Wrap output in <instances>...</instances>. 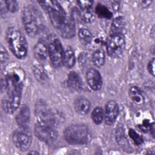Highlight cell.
<instances>
[{
  "instance_id": "cell-10",
  "label": "cell",
  "mask_w": 155,
  "mask_h": 155,
  "mask_svg": "<svg viewBox=\"0 0 155 155\" xmlns=\"http://www.w3.org/2000/svg\"><path fill=\"white\" fill-rule=\"evenodd\" d=\"M36 136L41 141L50 143L57 139L58 133L53 127L38 124L35 127Z\"/></svg>"
},
{
  "instance_id": "cell-11",
  "label": "cell",
  "mask_w": 155,
  "mask_h": 155,
  "mask_svg": "<svg viewBox=\"0 0 155 155\" xmlns=\"http://www.w3.org/2000/svg\"><path fill=\"white\" fill-rule=\"evenodd\" d=\"M86 79L89 87L94 91L99 90L102 85V80L99 72L94 69H89L86 73Z\"/></svg>"
},
{
  "instance_id": "cell-6",
  "label": "cell",
  "mask_w": 155,
  "mask_h": 155,
  "mask_svg": "<svg viewBox=\"0 0 155 155\" xmlns=\"http://www.w3.org/2000/svg\"><path fill=\"white\" fill-rule=\"evenodd\" d=\"M22 19L27 33L31 37H35L40 27L36 13L32 8L25 7L22 10Z\"/></svg>"
},
{
  "instance_id": "cell-18",
  "label": "cell",
  "mask_w": 155,
  "mask_h": 155,
  "mask_svg": "<svg viewBox=\"0 0 155 155\" xmlns=\"http://www.w3.org/2000/svg\"><path fill=\"white\" fill-rule=\"evenodd\" d=\"M76 57L74 50L71 47H68L66 50L64 51L63 64L68 68L73 67L75 64Z\"/></svg>"
},
{
  "instance_id": "cell-8",
  "label": "cell",
  "mask_w": 155,
  "mask_h": 155,
  "mask_svg": "<svg viewBox=\"0 0 155 155\" xmlns=\"http://www.w3.org/2000/svg\"><path fill=\"white\" fill-rule=\"evenodd\" d=\"M125 48V40L122 33L113 34L107 42L108 54L113 58L120 57Z\"/></svg>"
},
{
  "instance_id": "cell-2",
  "label": "cell",
  "mask_w": 155,
  "mask_h": 155,
  "mask_svg": "<svg viewBox=\"0 0 155 155\" xmlns=\"http://www.w3.org/2000/svg\"><path fill=\"white\" fill-rule=\"evenodd\" d=\"M48 15L53 27L58 34L65 39H71L76 34L74 20L68 16L56 1H42L38 2Z\"/></svg>"
},
{
  "instance_id": "cell-17",
  "label": "cell",
  "mask_w": 155,
  "mask_h": 155,
  "mask_svg": "<svg viewBox=\"0 0 155 155\" xmlns=\"http://www.w3.org/2000/svg\"><path fill=\"white\" fill-rule=\"evenodd\" d=\"M34 54L39 60L46 59L48 56V46L43 41H39L35 46Z\"/></svg>"
},
{
  "instance_id": "cell-27",
  "label": "cell",
  "mask_w": 155,
  "mask_h": 155,
  "mask_svg": "<svg viewBox=\"0 0 155 155\" xmlns=\"http://www.w3.org/2000/svg\"><path fill=\"white\" fill-rule=\"evenodd\" d=\"M77 3L79 4V7L80 9H86V8H92L93 1H78Z\"/></svg>"
},
{
  "instance_id": "cell-23",
  "label": "cell",
  "mask_w": 155,
  "mask_h": 155,
  "mask_svg": "<svg viewBox=\"0 0 155 155\" xmlns=\"http://www.w3.org/2000/svg\"><path fill=\"white\" fill-rule=\"evenodd\" d=\"M78 36L80 41L83 44H90L93 39L91 33L85 28H81L78 31Z\"/></svg>"
},
{
  "instance_id": "cell-22",
  "label": "cell",
  "mask_w": 155,
  "mask_h": 155,
  "mask_svg": "<svg viewBox=\"0 0 155 155\" xmlns=\"http://www.w3.org/2000/svg\"><path fill=\"white\" fill-rule=\"evenodd\" d=\"M79 15L81 19L87 23L91 22L94 19V13L92 8H86V9H80L78 12Z\"/></svg>"
},
{
  "instance_id": "cell-7",
  "label": "cell",
  "mask_w": 155,
  "mask_h": 155,
  "mask_svg": "<svg viewBox=\"0 0 155 155\" xmlns=\"http://www.w3.org/2000/svg\"><path fill=\"white\" fill-rule=\"evenodd\" d=\"M35 115L38 124L53 127L56 122V116L47 105L42 101L36 102L35 104Z\"/></svg>"
},
{
  "instance_id": "cell-13",
  "label": "cell",
  "mask_w": 155,
  "mask_h": 155,
  "mask_svg": "<svg viewBox=\"0 0 155 155\" xmlns=\"http://www.w3.org/2000/svg\"><path fill=\"white\" fill-rule=\"evenodd\" d=\"M30 120V109L27 105L21 106L16 116V120L20 127L27 128Z\"/></svg>"
},
{
  "instance_id": "cell-4",
  "label": "cell",
  "mask_w": 155,
  "mask_h": 155,
  "mask_svg": "<svg viewBox=\"0 0 155 155\" xmlns=\"http://www.w3.org/2000/svg\"><path fill=\"white\" fill-rule=\"evenodd\" d=\"M64 138L67 142L73 145L88 143L91 139L89 128L82 124H75L68 127L64 131Z\"/></svg>"
},
{
  "instance_id": "cell-26",
  "label": "cell",
  "mask_w": 155,
  "mask_h": 155,
  "mask_svg": "<svg viewBox=\"0 0 155 155\" xmlns=\"http://www.w3.org/2000/svg\"><path fill=\"white\" fill-rule=\"evenodd\" d=\"M7 10L11 12H15L18 8V5L16 1H5Z\"/></svg>"
},
{
  "instance_id": "cell-24",
  "label": "cell",
  "mask_w": 155,
  "mask_h": 155,
  "mask_svg": "<svg viewBox=\"0 0 155 155\" xmlns=\"http://www.w3.org/2000/svg\"><path fill=\"white\" fill-rule=\"evenodd\" d=\"M104 114L103 110L100 107H95L91 113V118L96 124H100L103 120Z\"/></svg>"
},
{
  "instance_id": "cell-25",
  "label": "cell",
  "mask_w": 155,
  "mask_h": 155,
  "mask_svg": "<svg viewBox=\"0 0 155 155\" xmlns=\"http://www.w3.org/2000/svg\"><path fill=\"white\" fill-rule=\"evenodd\" d=\"M128 135L136 145H140L142 143L143 141V138L134 130L130 129L128 131Z\"/></svg>"
},
{
  "instance_id": "cell-15",
  "label": "cell",
  "mask_w": 155,
  "mask_h": 155,
  "mask_svg": "<svg viewBox=\"0 0 155 155\" xmlns=\"http://www.w3.org/2000/svg\"><path fill=\"white\" fill-rule=\"evenodd\" d=\"M128 93L131 101L137 107H141L143 105L145 101L144 96L141 90L137 87H131Z\"/></svg>"
},
{
  "instance_id": "cell-19",
  "label": "cell",
  "mask_w": 155,
  "mask_h": 155,
  "mask_svg": "<svg viewBox=\"0 0 155 155\" xmlns=\"http://www.w3.org/2000/svg\"><path fill=\"white\" fill-rule=\"evenodd\" d=\"M125 25V19L122 16H118L112 22L111 26V31L113 34L121 33Z\"/></svg>"
},
{
  "instance_id": "cell-14",
  "label": "cell",
  "mask_w": 155,
  "mask_h": 155,
  "mask_svg": "<svg viewBox=\"0 0 155 155\" xmlns=\"http://www.w3.org/2000/svg\"><path fill=\"white\" fill-rule=\"evenodd\" d=\"M76 111L80 115L87 114L90 109V102L85 97H78L74 103Z\"/></svg>"
},
{
  "instance_id": "cell-12",
  "label": "cell",
  "mask_w": 155,
  "mask_h": 155,
  "mask_svg": "<svg viewBox=\"0 0 155 155\" xmlns=\"http://www.w3.org/2000/svg\"><path fill=\"white\" fill-rule=\"evenodd\" d=\"M119 114V107L114 101H110L105 105V122L108 125L114 123Z\"/></svg>"
},
{
  "instance_id": "cell-9",
  "label": "cell",
  "mask_w": 155,
  "mask_h": 155,
  "mask_svg": "<svg viewBox=\"0 0 155 155\" xmlns=\"http://www.w3.org/2000/svg\"><path fill=\"white\" fill-rule=\"evenodd\" d=\"M13 141L15 146L21 151H27L31 143V136L27 128L21 127L13 135Z\"/></svg>"
},
{
  "instance_id": "cell-29",
  "label": "cell",
  "mask_w": 155,
  "mask_h": 155,
  "mask_svg": "<svg viewBox=\"0 0 155 155\" xmlns=\"http://www.w3.org/2000/svg\"><path fill=\"white\" fill-rule=\"evenodd\" d=\"M35 74L36 75V77L39 81H44V80L45 73L44 72L43 73V71L41 68H36L35 69Z\"/></svg>"
},
{
  "instance_id": "cell-5",
  "label": "cell",
  "mask_w": 155,
  "mask_h": 155,
  "mask_svg": "<svg viewBox=\"0 0 155 155\" xmlns=\"http://www.w3.org/2000/svg\"><path fill=\"white\" fill-rule=\"evenodd\" d=\"M48 56L52 65L55 68H59L63 65L64 51L60 40L54 35L48 37Z\"/></svg>"
},
{
  "instance_id": "cell-1",
  "label": "cell",
  "mask_w": 155,
  "mask_h": 155,
  "mask_svg": "<svg viewBox=\"0 0 155 155\" xmlns=\"http://www.w3.org/2000/svg\"><path fill=\"white\" fill-rule=\"evenodd\" d=\"M25 81V72L19 67L12 66L5 71L4 77L1 79V88L7 92L6 97L2 100L4 111L8 114L16 111L20 104L22 88Z\"/></svg>"
},
{
  "instance_id": "cell-21",
  "label": "cell",
  "mask_w": 155,
  "mask_h": 155,
  "mask_svg": "<svg viewBox=\"0 0 155 155\" xmlns=\"http://www.w3.org/2000/svg\"><path fill=\"white\" fill-rule=\"evenodd\" d=\"M96 13L101 18L110 19L112 17V12L104 4H98L95 8Z\"/></svg>"
},
{
  "instance_id": "cell-28",
  "label": "cell",
  "mask_w": 155,
  "mask_h": 155,
  "mask_svg": "<svg viewBox=\"0 0 155 155\" xmlns=\"http://www.w3.org/2000/svg\"><path fill=\"white\" fill-rule=\"evenodd\" d=\"M9 58L8 53L6 49L3 47V45H1V62L2 64L5 62Z\"/></svg>"
},
{
  "instance_id": "cell-16",
  "label": "cell",
  "mask_w": 155,
  "mask_h": 155,
  "mask_svg": "<svg viewBox=\"0 0 155 155\" xmlns=\"http://www.w3.org/2000/svg\"><path fill=\"white\" fill-rule=\"evenodd\" d=\"M67 85L71 89L75 91H79L82 87V82L79 74L75 71H71L67 78Z\"/></svg>"
},
{
  "instance_id": "cell-3",
  "label": "cell",
  "mask_w": 155,
  "mask_h": 155,
  "mask_svg": "<svg viewBox=\"0 0 155 155\" xmlns=\"http://www.w3.org/2000/svg\"><path fill=\"white\" fill-rule=\"evenodd\" d=\"M6 39L11 51L16 58L24 59L26 57L27 42L22 32L15 27H10L6 32Z\"/></svg>"
},
{
  "instance_id": "cell-30",
  "label": "cell",
  "mask_w": 155,
  "mask_h": 155,
  "mask_svg": "<svg viewBox=\"0 0 155 155\" xmlns=\"http://www.w3.org/2000/svg\"><path fill=\"white\" fill-rule=\"evenodd\" d=\"M154 62H155V61H154V58H153L150 61L148 64V70L149 73L153 76H154Z\"/></svg>"
},
{
  "instance_id": "cell-20",
  "label": "cell",
  "mask_w": 155,
  "mask_h": 155,
  "mask_svg": "<svg viewBox=\"0 0 155 155\" xmlns=\"http://www.w3.org/2000/svg\"><path fill=\"white\" fill-rule=\"evenodd\" d=\"M105 61V55L103 50H96L92 56V61L96 67H101L104 65Z\"/></svg>"
}]
</instances>
